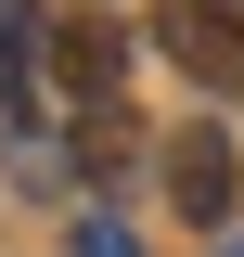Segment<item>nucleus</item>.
<instances>
[{"label":"nucleus","mask_w":244,"mask_h":257,"mask_svg":"<svg viewBox=\"0 0 244 257\" xmlns=\"http://www.w3.org/2000/svg\"><path fill=\"white\" fill-rule=\"evenodd\" d=\"M77 257H142V244H129L116 219H90V231H77Z\"/></svg>","instance_id":"obj_5"},{"label":"nucleus","mask_w":244,"mask_h":257,"mask_svg":"<svg viewBox=\"0 0 244 257\" xmlns=\"http://www.w3.org/2000/svg\"><path fill=\"white\" fill-rule=\"evenodd\" d=\"M154 167H167V206H180L193 231H218V219L244 206V155H231V128H167V155H154Z\"/></svg>","instance_id":"obj_2"},{"label":"nucleus","mask_w":244,"mask_h":257,"mask_svg":"<svg viewBox=\"0 0 244 257\" xmlns=\"http://www.w3.org/2000/svg\"><path fill=\"white\" fill-rule=\"evenodd\" d=\"M39 103H52V26L0 13V116H39Z\"/></svg>","instance_id":"obj_4"},{"label":"nucleus","mask_w":244,"mask_h":257,"mask_svg":"<svg viewBox=\"0 0 244 257\" xmlns=\"http://www.w3.org/2000/svg\"><path fill=\"white\" fill-rule=\"evenodd\" d=\"M116 77H129V39L103 26V13H64V26H52V103L116 116Z\"/></svg>","instance_id":"obj_3"},{"label":"nucleus","mask_w":244,"mask_h":257,"mask_svg":"<svg viewBox=\"0 0 244 257\" xmlns=\"http://www.w3.org/2000/svg\"><path fill=\"white\" fill-rule=\"evenodd\" d=\"M154 52L180 64L193 90H244V13L231 0H167L154 13Z\"/></svg>","instance_id":"obj_1"}]
</instances>
